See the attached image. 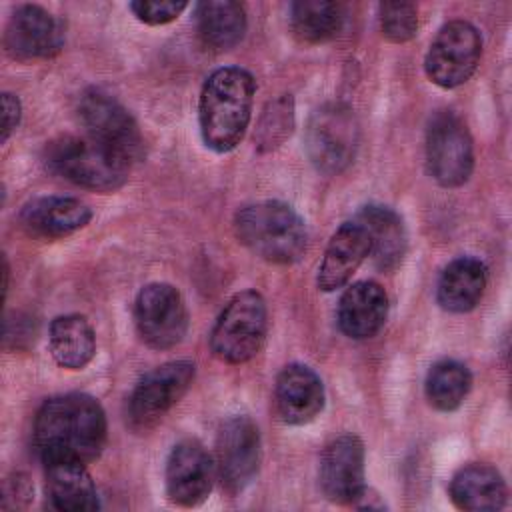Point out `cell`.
Instances as JSON below:
<instances>
[{
  "instance_id": "cell-1",
  "label": "cell",
  "mask_w": 512,
  "mask_h": 512,
  "mask_svg": "<svg viewBox=\"0 0 512 512\" xmlns=\"http://www.w3.org/2000/svg\"><path fill=\"white\" fill-rule=\"evenodd\" d=\"M106 436L102 404L82 392L48 398L34 420V448L42 462L70 458L88 464L102 454Z\"/></svg>"
},
{
  "instance_id": "cell-2",
  "label": "cell",
  "mask_w": 512,
  "mask_h": 512,
  "mask_svg": "<svg viewBox=\"0 0 512 512\" xmlns=\"http://www.w3.org/2000/svg\"><path fill=\"white\" fill-rule=\"evenodd\" d=\"M256 82L240 66L214 70L200 92L198 124L204 144L214 152L234 150L250 124Z\"/></svg>"
},
{
  "instance_id": "cell-3",
  "label": "cell",
  "mask_w": 512,
  "mask_h": 512,
  "mask_svg": "<svg viewBox=\"0 0 512 512\" xmlns=\"http://www.w3.org/2000/svg\"><path fill=\"white\" fill-rule=\"evenodd\" d=\"M234 232L242 246L272 264H292L304 256L308 246L302 216L280 200L242 206L234 216Z\"/></svg>"
},
{
  "instance_id": "cell-4",
  "label": "cell",
  "mask_w": 512,
  "mask_h": 512,
  "mask_svg": "<svg viewBox=\"0 0 512 512\" xmlns=\"http://www.w3.org/2000/svg\"><path fill=\"white\" fill-rule=\"evenodd\" d=\"M44 162L48 170L64 180L96 192H114L122 188L130 170V164L114 152L92 138L78 136H60L48 142L44 148Z\"/></svg>"
},
{
  "instance_id": "cell-5",
  "label": "cell",
  "mask_w": 512,
  "mask_h": 512,
  "mask_svg": "<svg viewBox=\"0 0 512 512\" xmlns=\"http://www.w3.org/2000/svg\"><path fill=\"white\" fill-rule=\"evenodd\" d=\"M268 308L260 292H236L222 308L210 332V348L216 358L228 364L252 360L266 338Z\"/></svg>"
},
{
  "instance_id": "cell-6",
  "label": "cell",
  "mask_w": 512,
  "mask_h": 512,
  "mask_svg": "<svg viewBox=\"0 0 512 512\" xmlns=\"http://www.w3.org/2000/svg\"><path fill=\"white\" fill-rule=\"evenodd\" d=\"M78 116L88 138L120 156L126 164L144 156V138L132 114L106 90L88 88L78 100Z\"/></svg>"
},
{
  "instance_id": "cell-7",
  "label": "cell",
  "mask_w": 512,
  "mask_h": 512,
  "mask_svg": "<svg viewBox=\"0 0 512 512\" xmlns=\"http://www.w3.org/2000/svg\"><path fill=\"white\" fill-rule=\"evenodd\" d=\"M360 128L354 112L338 102H330L312 112L304 146L310 162L324 174L346 170L358 150Z\"/></svg>"
},
{
  "instance_id": "cell-8",
  "label": "cell",
  "mask_w": 512,
  "mask_h": 512,
  "mask_svg": "<svg viewBox=\"0 0 512 512\" xmlns=\"http://www.w3.org/2000/svg\"><path fill=\"white\" fill-rule=\"evenodd\" d=\"M426 164L444 188L468 182L474 170V146L466 122L452 110H438L426 126Z\"/></svg>"
},
{
  "instance_id": "cell-9",
  "label": "cell",
  "mask_w": 512,
  "mask_h": 512,
  "mask_svg": "<svg viewBox=\"0 0 512 512\" xmlns=\"http://www.w3.org/2000/svg\"><path fill=\"white\" fill-rule=\"evenodd\" d=\"M196 366L190 360L164 362L146 372L128 398V424L136 432L156 426L194 382Z\"/></svg>"
},
{
  "instance_id": "cell-10",
  "label": "cell",
  "mask_w": 512,
  "mask_h": 512,
  "mask_svg": "<svg viewBox=\"0 0 512 512\" xmlns=\"http://www.w3.org/2000/svg\"><path fill=\"white\" fill-rule=\"evenodd\" d=\"M482 58V36L466 20L446 22L432 40L424 70L430 82L440 88H456L470 80Z\"/></svg>"
},
{
  "instance_id": "cell-11",
  "label": "cell",
  "mask_w": 512,
  "mask_h": 512,
  "mask_svg": "<svg viewBox=\"0 0 512 512\" xmlns=\"http://www.w3.org/2000/svg\"><path fill=\"white\" fill-rule=\"evenodd\" d=\"M134 322L146 346L154 350L178 346L188 332V310L178 288L166 282L146 284L134 302Z\"/></svg>"
},
{
  "instance_id": "cell-12",
  "label": "cell",
  "mask_w": 512,
  "mask_h": 512,
  "mask_svg": "<svg viewBox=\"0 0 512 512\" xmlns=\"http://www.w3.org/2000/svg\"><path fill=\"white\" fill-rule=\"evenodd\" d=\"M262 442L248 416H230L216 436V474L230 494L242 492L258 474Z\"/></svg>"
},
{
  "instance_id": "cell-13",
  "label": "cell",
  "mask_w": 512,
  "mask_h": 512,
  "mask_svg": "<svg viewBox=\"0 0 512 512\" xmlns=\"http://www.w3.org/2000/svg\"><path fill=\"white\" fill-rule=\"evenodd\" d=\"M216 464L208 450L194 438L180 440L166 460V494L176 506L202 504L214 484Z\"/></svg>"
},
{
  "instance_id": "cell-14",
  "label": "cell",
  "mask_w": 512,
  "mask_h": 512,
  "mask_svg": "<svg viewBox=\"0 0 512 512\" xmlns=\"http://www.w3.org/2000/svg\"><path fill=\"white\" fill-rule=\"evenodd\" d=\"M64 46L62 22L38 4H22L4 30L6 52L22 62L56 56Z\"/></svg>"
},
{
  "instance_id": "cell-15",
  "label": "cell",
  "mask_w": 512,
  "mask_h": 512,
  "mask_svg": "<svg viewBox=\"0 0 512 512\" xmlns=\"http://www.w3.org/2000/svg\"><path fill=\"white\" fill-rule=\"evenodd\" d=\"M320 488L334 504H352L364 492V444L354 434L334 438L320 456Z\"/></svg>"
},
{
  "instance_id": "cell-16",
  "label": "cell",
  "mask_w": 512,
  "mask_h": 512,
  "mask_svg": "<svg viewBox=\"0 0 512 512\" xmlns=\"http://www.w3.org/2000/svg\"><path fill=\"white\" fill-rule=\"evenodd\" d=\"M274 404L282 422L290 426L308 424L324 408V384L310 366L288 364L276 378Z\"/></svg>"
},
{
  "instance_id": "cell-17",
  "label": "cell",
  "mask_w": 512,
  "mask_h": 512,
  "mask_svg": "<svg viewBox=\"0 0 512 512\" xmlns=\"http://www.w3.org/2000/svg\"><path fill=\"white\" fill-rule=\"evenodd\" d=\"M370 256V238L356 220L344 222L332 234L322 262L318 266L316 284L322 292H334L350 282L360 264Z\"/></svg>"
},
{
  "instance_id": "cell-18",
  "label": "cell",
  "mask_w": 512,
  "mask_h": 512,
  "mask_svg": "<svg viewBox=\"0 0 512 512\" xmlns=\"http://www.w3.org/2000/svg\"><path fill=\"white\" fill-rule=\"evenodd\" d=\"M92 220L88 204L74 196H40L24 204L20 222L32 236L56 240L82 230Z\"/></svg>"
},
{
  "instance_id": "cell-19",
  "label": "cell",
  "mask_w": 512,
  "mask_h": 512,
  "mask_svg": "<svg viewBox=\"0 0 512 512\" xmlns=\"http://www.w3.org/2000/svg\"><path fill=\"white\" fill-rule=\"evenodd\" d=\"M388 318L386 290L374 280L350 284L338 302V326L354 340L372 338Z\"/></svg>"
},
{
  "instance_id": "cell-20",
  "label": "cell",
  "mask_w": 512,
  "mask_h": 512,
  "mask_svg": "<svg viewBox=\"0 0 512 512\" xmlns=\"http://www.w3.org/2000/svg\"><path fill=\"white\" fill-rule=\"evenodd\" d=\"M370 238V256L382 272L396 270L408 250L406 226L398 212L382 204L362 206L354 218Z\"/></svg>"
},
{
  "instance_id": "cell-21",
  "label": "cell",
  "mask_w": 512,
  "mask_h": 512,
  "mask_svg": "<svg viewBox=\"0 0 512 512\" xmlns=\"http://www.w3.org/2000/svg\"><path fill=\"white\" fill-rule=\"evenodd\" d=\"M46 494L50 504L62 512H86L100 508L96 486L84 462L56 458L44 462Z\"/></svg>"
},
{
  "instance_id": "cell-22",
  "label": "cell",
  "mask_w": 512,
  "mask_h": 512,
  "mask_svg": "<svg viewBox=\"0 0 512 512\" xmlns=\"http://www.w3.org/2000/svg\"><path fill=\"white\" fill-rule=\"evenodd\" d=\"M450 500L460 510L494 512L504 508L508 490L502 474L490 464L462 466L450 480Z\"/></svg>"
},
{
  "instance_id": "cell-23",
  "label": "cell",
  "mask_w": 512,
  "mask_h": 512,
  "mask_svg": "<svg viewBox=\"0 0 512 512\" xmlns=\"http://www.w3.org/2000/svg\"><path fill=\"white\" fill-rule=\"evenodd\" d=\"M488 282V270L482 260L474 256H460L452 260L440 274L436 300L446 312L464 314L476 308Z\"/></svg>"
},
{
  "instance_id": "cell-24",
  "label": "cell",
  "mask_w": 512,
  "mask_h": 512,
  "mask_svg": "<svg viewBox=\"0 0 512 512\" xmlns=\"http://www.w3.org/2000/svg\"><path fill=\"white\" fill-rule=\"evenodd\" d=\"M194 22L200 40L212 50L236 46L246 32L244 6L234 0H204L194 6Z\"/></svg>"
},
{
  "instance_id": "cell-25",
  "label": "cell",
  "mask_w": 512,
  "mask_h": 512,
  "mask_svg": "<svg viewBox=\"0 0 512 512\" xmlns=\"http://www.w3.org/2000/svg\"><path fill=\"white\" fill-rule=\"evenodd\" d=\"M52 358L68 370H82L96 354V334L82 314L56 316L48 332Z\"/></svg>"
},
{
  "instance_id": "cell-26",
  "label": "cell",
  "mask_w": 512,
  "mask_h": 512,
  "mask_svg": "<svg viewBox=\"0 0 512 512\" xmlns=\"http://www.w3.org/2000/svg\"><path fill=\"white\" fill-rule=\"evenodd\" d=\"M344 24V6L330 0H298L290 4V28L300 42L332 40Z\"/></svg>"
},
{
  "instance_id": "cell-27",
  "label": "cell",
  "mask_w": 512,
  "mask_h": 512,
  "mask_svg": "<svg viewBox=\"0 0 512 512\" xmlns=\"http://www.w3.org/2000/svg\"><path fill=\"white\" fill-rule=\"evenodd\" d=\"M470 388H472V374L468 366L454 358H444L432 364L424 384L430 406H434L440 412H452L460 408Z\"/></svg>"
},
{
  "instance_id": "cell-28",
  "label": "cell",
  "mask_w": 512,
  "mask_h": 512,
  "mask_svg": "<svg viewBox=\"0 0 512 512\" xmlns=\"http://www.w3.org/2000/svg\"><path fill=\"white\" fill-rule=\"evenodd\" d=\"M294 128V102L290 96H280L266 106L256 130V146L260 152L278 148Z\"/></svg>"
},
{
  "instance_id": "cell-29",
  "label": "cell",
  "mask_w": 512,
  "mask_h": 512,
  "mask_svg": "<svg viewBox=\"0 0 512 512\" xmlns=\"http://www.w3.org/2000/svg\"><path fill=\"white\" fill-rule=\"evenodd\" d=\"M382 36L394 44L408 42L418 30V10L412 2H382L378 6Z\"/></svg>"
},
{
  "instance_id": "cell-30",
  "label": "cell",
  "mask_w": 512,
  "mask_h": 512,
  "mask_svg": "<svg viewBox=\"0 0 512 512\" xmlns=\"http://www.w3.org/2000/svg\"><path fill=\"white\" fill-rule=\"evenodd\" d=\"M188 8V2H174V0H136L130 2L132 14L150 26H160L176 20L184 10Z\"/></svg>"
},
{
  "instance_id": "cell-31",
  "label": "cell",
  "mask_w": 512,
  "mask_h": 512,
  "mask_svg": "<svg viewBox=\"0 0 512 512\" xmlns=\"http://www.w3.org/2000/svg\"><path fill=\"white\" fill-rule=\"evenodd\" d=\"M20 114H22V106L18 96L4 92L2 94V142H6L10 134L16 130L20 122Z\"/></svg>"
}]
</instances>
